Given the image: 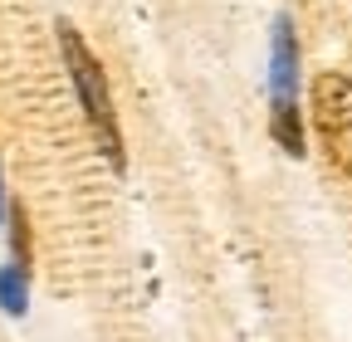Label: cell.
Segmentation results:
<instances>
[{"label":"cell","mask_w":352,"mask_h":342,"mask_svg":"<svg viewBox=\"0 0 352 342\" xmlns=\"http://www.w3.org/2000/svg\"><path fill=\"white\" fill-rule=\"evenodd\" d=\"M54 39H59L69 83H74V93H78V108H83V117H88V133H94L98 152L108 157V166L122 171V166H127V152H122V127H118V113H113V93H108L103 64L94 59V49L83 45V34H78L69 20L54 25Z\"/></svg>","instance_id":"cell-1"},{"label":"cell","mask_w":352,"mask_h":342,"mask_svg":"<svg viewBox=\"0 0 352 342\" xmlns=\"http://www.w3.org/2000/svg\"><path fill=\"white\" fill-rule=\"evenodd\" d=\"M270 133L289 157H303V122H298V39H294V20L279 15L274 20V39H270Z\"/></svg>","instance_id":"cell-2"},{"label":"cell","mask_w":352,"mask_h":342,"mask_svg":"<svg viewBox=\"0 0 352 342\" xmlns=\"http://www.w3.org/2000/svg\"><path fill=\"white\" fill-rule=\"evenodd\" d=\"M308 98H314V133L323 142V157L352 181V78L318 73Z\"/></svg>","instance_id":"cell-3"},{"label":"cell","mask_w":352,"mask_h":342,"mask_svg":"<svg viewBox=\"0 0 352 342\" xmlns=\"http://www.w3.org/2000/svg\"><path fill=\"white\" fill-rule=\"evenodd\" d=\"M0 308L10 318H20L30 308V269L25 264H6L0 269Z\"/></svg>","instance_id":"cell-4"},{"label":"cell","mask_w":352,"mask_h":342,"mask_svg":"<svg viewBox=\"0 0 352 342\" xmlns=\"http://www.w3.org/2000/svg\"><path fill=\"white\" fill-rule=\"evenodd\" d=\"M10 254H15V264H25V269H30L34 244H30V210H25L20 201L10 205Z\"/></svg>","instance_id":"cell-5"},{"label":"cell","mask_w":352,"mask_h":342,"mask_svg":"<svg viewBox=\"0 0 352 342\" xmlns=\"http://www.w3.org/2000/svg\"><path fill=\"white\" fill-rule=\"evenodd\" d=\"M10 216V205H6V181H0V220Z\"/></svg>","instance_id":"cell-6"}]
</instances>
